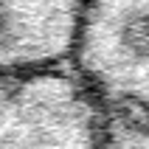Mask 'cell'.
I'll use <instances>...</instances> for the list:
<instances>
[{
    "mask_svg": "<svg viewBox=\"0 0 149 149\" xmlns=\"http://www.w3.org/2000/svg\"><path fill=\"white\" fill-rule=\"evenodd\" d=\"M87 0H0V70L70 68Z\"/></svg>",
    "mask_w": 149,
    "mask_h": 149,
    "instance_id": "cell-3",
    "label": "cell"
},
{
    "mask_svg": "<svg viewBox=\"0 0 149 149\" xmlns=\"http://www.w3.org/2000/svg\"><path fill=\"white\" fill-rule=\"evenodd\" d=\"M0 149H99V113L70 68L0 70Z\"/></svg>",
    "mask_w": 149,
    "mask_h": 149,
    "instance_id": "cell-2",
    "label": "cell"
},
{
    "mask_svg": "<svg viewBox=\"0 0 149 149\" xmlns=\"http://www.w3.org/2000/svg\"><path fill=\"white\" fill-rule=\"evenodd\" d=\"M70 70L99 113V149H149V0H87Z\"/></svg>",
    "mask_w": 149,
    "mask_h": 149,
    "instance_id": "cell-1",
    "label": "cell"
}]
</instances>
